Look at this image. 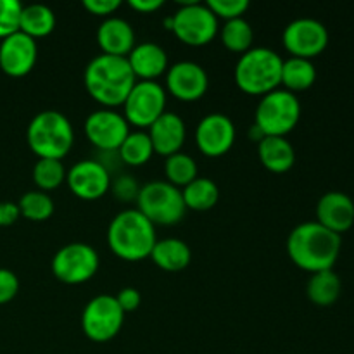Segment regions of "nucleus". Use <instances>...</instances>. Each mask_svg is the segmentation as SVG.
<instances>
[{"mask_svg":"<svg viewBox=\"0 0 354 354\" xmlns=\"http://www.w3.org/2000/svg\"><path fill=\"white\" fill-rule=\"evenodd\" d=\"M166 100L168 93L161 83L137 82L121 106L124 120L138 130H147L166 113Z\"/></svg>","mask_w":354,"mask_h":354,"instance_id":"obj_11","label":"nucleus"},{"mask_svg":"<svg viewBox=\"0 0 354 354\" xmlns=\"http://www.w3.org/2000/svg\"><path fill=\"white\" fill-rule=\"evenodd\" d=\"M341 248V235L327 230L317 221L297 225L287 237V254L290 261L310 273L334 270Z\"/></svg>","mask_w":354,"mask_h":354,"instance_id":"obj_1","label":"nucleus"},{"mask_svg":"<svg viewBox=\"0 0 354 354\" xmlns=\"http://www.w3.org/2000/svg\"><path fill=\"white\" fill-rule=\"evenodd\" d=\"M128 6L140 14H152L165 6V0H130Z\"/></svg>","mask_w":354,"mask_h":354,"instance_id":"obj_40","label":"nucleus"},{"mask_svg":"<svg viewBox=\"0 0 354 354\" xmlns=\"http://www.w3.org/2000/svg\"><path fill=\"white\" fill-rule=\"evenodd\" d=\"M66 168L62 161L59 159H38L33 166V183L37 185V190L41 192H52L59 189L66 182Z\"/></svg>","mask_w":354,"mask_h":354,"instance_id":"obj_31","label":"nucleus"},{"mask_svg":"<svg viewBox=\"0 0 354 354\" xmlns=\"http://www.w3.org/2000/svg\"><path fill=\"white\" fill-rule=\"evenodd\" d=\"M66 183L73 196L82 201L102 199L111 189L109 169L99 161L83 159L75 162L66 173Z\"/></svg>","mask_w":354,"mask_h":354,"instance_id":"obj_14","label":"nucleus"},{"mask_svg":"<svg viewBox=\"0 0 354 354\" xmlns=\"http://www.w3.org/2000/svg\"><path fill=\"white\" fill-rule=\"evenodd\" d=\"M19 292V279L14 272L0 268V306L10 303Z\"/></svg>","mask_w":354,"mask_h":354,"instance_id":"obj_35","label":"nucleus"},{"mask_svg":"<svg viewBox=\"0 0 354 354\" xmlns=\"http://www.w3.org/2000/svg\"><path fill=\"white\" fill-rule=\"evenodd\" d=\"M147 135L152 142L154 154L168 158V156L176 154V152L182 151L183 144H185V121H183L178 114L166 111L161 118H158V120L147 128Z\"/></svg>","mask_w":354,"mask_h":354,"instance_id":"obj_20","label":"nucleus"},{"mask_svg":"<svg viewBox=\"0 0 354 354\" xmlns=\"http://www.w3.org/2000/svg\"><path fill=\"white\" fill-rule=\"evenodd\" d=\"M342 292V282L334 270L311 273L306 286V296L315 306L328 308L337 303Z\"/></svg>","mask_w":354,"mask_h":354,"instance_id":"obj_24","label":"nucleus"},{"mask_svg":"<svg viewBox=\"0 0 354 354\" xmlns=\"http://www.w3.org/2000/svg\"><path fill=\"white\" fill-rule=\"evenodd\" d=\"M282 41L290 57L313 59L328 45V31L324 23L313 17L290 21L282 33Z\"/></svg>","mask_w":354,"mask_h":354,"instance_id":"obj_12","label":"nucleus"},{"mask_svg":"<svg viewBox=\"0 0 354 354\" xmlns=\"http://www.w3.org/2000/svg\"><path fill=\"white\" fill-rule=\"evenodd\" d=\"M118 154H120L121 161L128 166H144L145 162L151 161V158L154 156V149H152V142L147 131H130L121 147L118 149Z\"/></svg>","mask_w":354,"mask_h":354,"instance_id":"obj_29","label":"nucleus"},{"mask_svg":"<svg viewBox=\"0 0 354 354\" xmlns=\"http://www.w3.org/2000/svg\"><path fill=\"white\" fill-rule=\"evenodd\" d=\"M220 40L227 50L242 55L249 48H252L254 31L245 17H237V19L225 21L220 30Z\"/></svg>","mask_w":354,"mask_h":354,"instance_id":"obj_28","label":"nucleus"},{"mask_svg":"<svg viewBox=\"0 0 354 354\" xmlns=\"http://www.w3.org/2000/svg\"><path fill=\"white\" fill-rule=\"evenodd\" d=\"M137 209L152 225L173 227L185 216V203L182 190L166 180H154L140 187L137 196Z\"/></svg>","mask_w":354,"mask_h":354,"instance_id":"obj_7","label":"nucleus"},{"mask_svg":"<svg viewBox=\"0 0 354 354\" xmlns=\"http://www.w3.org/2000/svg\"><path fill=\"white\" fill-rule=\"evenodd\" d=\"M301 120V102L296 93L277 88L259 99L254 127L263 137H287Z\"/></svg>","mask_w":354,"mask_h":354,"instance_id":"obj_6","label":"nucleus"},{"mask_svg":"<svg viewBox=\"0 0 354 354\" xmlns=\"http://www.w3.org/2000/svg\"><path fill=\"white\" fill-rule=\"evenodd\" d=\"M209 86L206 69L194 61L175 62L166 71V93H171L182 102L203 99Z\"/></svg>","mask_w":354,"mask_h":354,"instance_id":"obj_16","label":"nucleus"},{"mask_svg":"<svg viewBox=\"0 0 354 354\" xmlns=\"http://www.w3.org/2000/svg\"><path fill=\"white\" fill-rule=\"evenodd\" d=\"M100 259L95 249L85 242H71L59 249L50 263V270L59 282L80 286L95 277Z\"/></svg>","mask_w":354,"mask_h":354,"instance_id":"obj_9","label":"nucleus"},{"mask_svg":"<svg viewBox=\"0 0 354 354\" xmlns=\"http://www.w3.org/2000/svg\"><path fill=\"white\" fill-rule=\"evenodd\" d=\"M55 30L54 10L44 3H31L23 6L19 17V31L28 35L33 40L48 37Z\"/></svg>","mask_w":354,"mask_h":354,"instance_id":"obj_26","label":"nucleus"},{"mask_svg":"<svg viewBox=\"0 0 354 354\" xmlns=\"http://www.w3.org/2000/svg\"><path fill=\"white\" fill-rule=\"evenodd\" d=\"M282 64L283 59L272 48L252 47L235 64V83L244 93L263 97L280 86Z\"/></svg>","mask_w":354,"mask_h":354,"instance_id":"obj_5","label":"nucleus"},{"mask_svg":"<svg viewBox=\"0 0 354 354\" xmlns=\"http://www.w3.org/2000/svg\"><path fill=\"white\" fill-rule=\"evenodd\" d=\"M156 242V227L138 209L120 211L107 227V245L124 261L149 258Z\"/></svg>","mask_w":354,"mask_h":354,"instance_id":"obj_3","label":"nucleus"},{"mask_svg":"<svg viewBox=\"0 0 354 354\" xmlns=\"http://www.w3.org/2000/svg\"><path fill=\"white\" fill-rule=\"evenodd\" d=\"M149 258L154 261V265L158 268L169 273H175L182 272V270H185L190 265V261H192V251H190L187 242L169 237L156 242Z\"/></svg>","mask_w":354,"mask_h":354,"instance_id":"obj_23","label":"nucleus"},{"mask_svg":"<svg viewBox=\"0 0 354 354\" xmlns=\"http://www.w3.org/2000/svg\"><path fill=\"white\" fill-rule=\"evenodd\" d=\"M317 82V68L313 61L301 57H287L283 59L282 76H280V85L283 90L290 93L304 92L311 88Z\"/></svg>","mask_w":354,"mask_h":354,"instance_id":"obj_25","label":"nucleus"},{"mask_svg":"<svg viewBox=\"0 0 354 354\" xmlns=\"http://www.w3.org/2000/svg\"><path fill=\"white\" fill-rule=\"evenodd\" d=\"M127 61L137 82H158L159 76L166 75L169 68L168 54L156 41L135 44L130 54L127 55Z\"/></svg>","mask_w":354,"mask_h":354,"instance_id":"obj_19","label":"nucleus"},{"mask_svg":"<svg viewBox=\"0 0 354 354\" xmlns=\"http://www.w3.org/2000/svg\"><path fill=\"white\" fill-rule=\"evenodd\" d=\"M114 297H116L118 304H120L121 310L124 311V315L138 310V306H140L142 303L140 292H138L135 287H123V289H121Z\"/></svg>","mask_w":354,"mask_h":354,"instance_id":"obj_38","label":"nucleus"},{"mask_svg":"<svg viewBox=\"0 0 354 354\" xmlns=\"http://www.w3.org/2000/svg\"><path fill=\"white\" fill-rule=\"evenodd\" d=\"M83 7L88 10L90 14L99 17H111L118 9L121 7L120 0H85Z\"/></svg>","mask_w":354,"mask_h":354,"instance_id":"obj_36","label":"nucleus"},{"mask_svg":"<svg viewBox=\"0 0 354 354\" xmlns=\"http://www.w3.org/2000/svg\"><path fill=\"white\" fill-rule=\"evenodd\" d=\"M83 130L93 147L104 152H118V149L130 133V124L116 109L104 107L86 116Z\"/></svg>","mask_w":354,"mask_h":354,"instance_id":"obj_13","label":"nucleus"},{"mask_svg":"<svg viewBox=\"0 0 354 354\" xmlns=\"http://www.w3.org/2000/svg\"><path fill=\"white\" fill-rule=\"evenodd\" d=\"M124 324V311L118 304L116 297L100 294L92 297L83 308V334L92 342H109L121 332Z\"/></svg>","mask_w":354,"mask_h":354,"instance_id":"obj_10","label":"nucleus"},{"mask_svg":"<svg viewBox=\"0 0 354 354\" xmlns=\"http://www.w3.org/2000/svg\"><path fill=\"white\" fill-rule=\"evenodd\" d=\"M38 59V44L28 35L16 31L0 40V69L10 78L30 75Z\"/></svg>","mask_w":354,"mask_h":354,"instance_id":"obj_17","label":"nucleus"},{"mask_svg":"<svg viewBox=\"0 0 354 354\" xmlns=\"http://www.w3.org/2000/svg\"><path fill=\"white\" fill-rule=\"evenodd\" d=\"M26 142L38 159H59L69 154L75 144V130L61 111H40L26 128Z\"/></svg>","mask_w":354,"mask_h":354,"instance_id":"obj_4","label":"nucleus"},{"mask_svg":"<svg viewBox=\"0 0 354 354\" xmlns=\"http://www.w3.org/2000/svg\"><path fill=\"white\" fill-rule=\"evenodd\" d=\"M23 6L17 0H0V40L19 31Z\"/></svg>","mask_w":354,"mask_h":354,"instance_id":"obj_33","label":"nucleus"},{"mask_svg":"<svg viewBox=\"0 0 354 354\" xmlns=\"http://www.w3.org/2000/svg\"><path fill=\"white\" fill-rule=\"evenodd\" d=\"M183 203L187 209L209 211L220 201V189L216 183L206 176H197L194 182L182 189Z\"/></svg>","mask_w":354,"mask_h":354,"instance_id":"obj_27","label":"nucleus"},{"mask_svg":"<svg viewBox=\"0 0 354 354\" xmlns=\"http://www.w3.org/2000/svg\"><path fill=\"white\" fill-rule=\"evenodd\" d=\"M111 187H113L114 194H116L118 199L121 201H135L138 196V190H140V187L135 183V180L131 178V176H120V178L114 182V185L111 183Z\"/></svg>","mask_w":354,"mask_h":354,"instance_id":"obj_37","label":"nucleus"},{"mask_svg":"<svg viewBox=\"0 0 354 354\" xmlns=\"http://www.w3.org/2000/svg\"><path fill=\"white\" fill-rule=\"evenodd\" d=\"M97 44L102 54L127 57L135 47V31L123 17H106L97 28Z\"/></svg>","mask_w":354,"mask_h":354,"instance_id":"obj_21","label":"nucleus"},{"mask_svg":"<svg viewBox=\"0 0 354 354\" xmlns=\"http://www.w3.org/2000/svg\"><path fill=\"white\" fill-rule=\"evenodd\" d=\"M258 158L268 171L282 175L292 169L296 151L287 137H263L258 142Z\"/></svg>","mask_w":354,"mask_h":354,"instance_id":"obj_22","label":"nucleus"},{"mask_svg":"<svg viewBox=\"0 0 354 354\" xmlns=\"http://www.w3.org/2000/svg\"><path fill=\"white\" fill-rule=\"evenodd\" d=\"M21 216L30 221H47L54 214V199L41 190H30L17 203Z\"/></svg>","mask_w":354,"mask_h":354,"instance_id":"obj_32","label":"nucleus"},{"mask_svg":"<svg viewBox=\"0 0 354 354\" xmlns=\"http://www.w3.org/2000/svg\"><path fill=\"white\" fill-rule=\"evenodd\" d=\"M235 124L227 114L211 113L197 123L196 145L207 158H221L234 147Z\"/></svg>","mask_w":354,"mask_h":354,"instance_id":"obj_15","label":"nucleus"},{"mask_svg":"<svg viewBox=\"0 0 354 354\" xmlns=\"http://www.w3.org/2000/svg\"><path fill=\"white\" fill-rule=\"evenodd\" d=\"M317 223L342 235L354 225V201L339 190L324 194L317 204Z\"/></svg>","mask_w":354,"mask_h":354,"instance_id":"obj_18","label":"nucleus"},{"mask_svg":"<svg viewBox=\"0 0 354 354\" xmlns=\"http://www.w3.org/2000/svg\"><path fill=\"white\" fill-rule=\"evenodd\" d=\"M206 6L216 16V19L225 21L244 17V14L249 9L248 0H209V2H206Z\"/></svg>","mask_w":354,"mask_h":354,"instance_id":"obj_34","label":"nucleus"},{"mask_svg":"<svg viewBox=\"0 0 354 354\" xmlns=\"http://www.w3.org/2000/svg\"><path fill=\"white\" fill-rule=\"evenodd\" d=\"M171 31L189 47H204L218 35V19L206 3L183 2L171 16Z\"/></svg>","mask_w":354,"mask_h":354,"instance_id":"obj_8","label":"nucleus"},{"mask_svg":"<svg viewBox=\"0 0 354 354\" xmlns=\"http://www.w3.org/2000/svg\"><path fill=\"white\" fill-rule=\"evenodd\" d=\"M19 218L21 213L17 203H10V201L0 203V227H12Z\"/></svg>","mask_w":354,"mask_h":354,"instance_id":"obj_39","label":"nucleus"},{"mask_svg":"<svg viewBox=\"0 0 354 354\" xmlns=\"http://www.w3.org/2000/svg\"><path fill=\"white\" fill-rule=\"evenodd\" d=\"M83 82L86 92L95 102L106 109H116L123 106L137 78L127 57L100 54L86 64Z\"/></svg>","mask_w":354,"mask_h":354,"instance_id":"obj_2","label":"nucleus"},{"mask_svg":"<svg viewBox=\"0 0 354 354\" xmlns=\"http://www.w3.org/2000/svg\"><path fill=\"white\" fill-rule=\"evenodd\" d=\"M165 175L166 182L178 187V189H183V187H187L199 176L197 175L196 159L182 151L168 156L165 162Z\"/></svg>","mask_w":354,"mask_h":354,"instance_id":"obj_30","label":"nucleus"}]
</instances>
